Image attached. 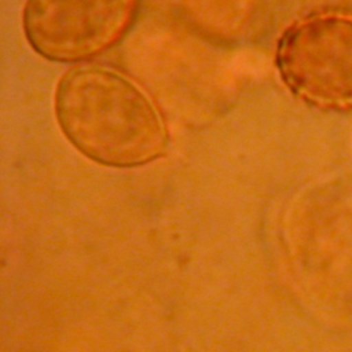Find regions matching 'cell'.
I'll return each instance as SVG.
<instances>
[{"instance_id": "cell-3", "label": "cell", "mask_w": 352, "mask_h": 352, "mask_svg": "<svg viewBox=\"0 0 352 352\" xmlns=\"http://www.w3.org/2000/svg\"><path fill=\"white\" fill-rule=\"evenodd\" d=\"M140 0H26L23 33L54 62H81L116 45L132 26Z\"/></svg>"}, {"instance_id": "cell-1", "label": "cell", "mask_w": 352, "mask_h": 352, "mask_svg": "<svg viewBox=\"0 0 352 352\" xmlns=\"http://www.w3.org/2000/svg\"><path fill=\"white\" fill-rule=\"evenodd\" d=\"M54 109L65 138L100 165H146L168 147L169 131L160 106L116 69L99 65L69 69L56 84Z\"/></svg>"}, {"instance_id": "cell-2", "label": "cell", "mask_w": 352, "mask_h": 352, "mask_svg": "<svg viewBox=\"0 0 352 352\" xmlns=\"http://www.w3.org/2000/svg\"><path fill=\"white\" fill-rule=\"evenodd\" d=\"M275 66L287 89L327 111H352V11L322 10L280 36Z\"/></svg>"}]
</instances>
